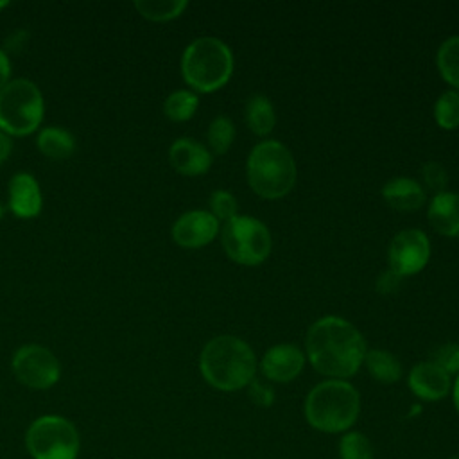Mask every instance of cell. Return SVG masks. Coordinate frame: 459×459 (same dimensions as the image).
Returning a JSON list of instances; mask_svg holds the SVG:
<instances>
[{"label": "cell", "instance_id": "ffe728a7", "mask_svg": "<svg viewBox=\"0 0 459 459\" xmlns=\"http://www.w3.org/2000/svg\"><path fill=\"white\" fill-rule=\"evenodd\" d=\"M369 375L380 384H394L402 378L400 360L385 350H369L364 357Z\"/></svg>", "mask_w": 459, "mask_h": 459}, {"label": "cell", "instance_id": "cb8c5ba5", "mask_svg": "<svg viewBox=\"0 0 459 459\" xmlns=\"http://www.w3.org/2000/svg\"><path fill=\"white\" fill-rule=\"evenodd\" d=\"M199 106V99L190 90H176L163 102V113L174 122H185L192 118Z\"/></svg>", "mask_w": 459, "mask_h": 459}, {"label": "cell", "instance_id": "30bf717a", "mask_svg": "<svg viewBox=\"0 0 459 459\" xmlns=\"http://www.w3.org/2000/svg\"><path fill=\"white\" fill-rule=\"evenodd\" d=\"M430 256V244L421 230H402L389 244L387 258L389 269L398 276L416 274L421 271Z\"/></svg>", "mask_w": 459, "mask_h": 459}, {"label": "cell", "instance_id": "8fae6325", "mask_svg": "<svg viewBox=\"0 0 459 459\" xmlns=\"http://www.w3.org/2000/svg\"><path fill=\"white\" fill-rule=\"evenodd\" d=\"M219 221L206 210H190L178 217L172 226V238L181 247H203L215 238Z\"/></svg>", "mask_w": 459, "mask_h": 459}, {"label": "cell", "instance_id": "5bb4252c", "mask_svg": "<svg viewBox=\"0 0 459 459\" xmlns=\"http://www.w3.org/2000/svg\"><path fill=\"white\" fill-rule=\"evenodd\" d=\"M9 210L20 219H32L43 208V195L36 178L29 172H18L9 179Z\"/></svg>", "mask_w": 459, "mask_h": 459}, {"label": "cell", "instance_id": "277c9868", "mask_svg": "<svg viewBox=\"0 0 459 459\" xmlns=\"http://www.w3.org/2000/svg\"><path fill=\"white\" fill-rule=\"evenodd\" d=\"M249 186L265 199H278L290 192L296 183V163L290 151L276 142L256 143L246 163Z\"/></svg>", "mask_w": 459, "mask_h": 459}, {"label": "cell", "instance_id": "4fadbf2b", "mask_svg": "<svg viewBox=\"0 0 459 459\" xmlns=\"http://www.w3.org/2000/svg\"><path fill=\"white\" fill-rule=\"evenodd\" d=\"M407 385L416 398L423 402H437L450 393L452 380L450 375L445 373L437 364H434L432 360H425L411 369L407 377Z\"/></svg>", "mask_w": 459, "mask_h": 459}, {"label": "cell", "instance_id": "9a60e30c", "mask_svg": "<svg viewBox=\"0 0 459 459\" xmlns=\"http://www.w3.org/2000/svg\"><path fill=\"white\" fill-rule=\"evenodd\" d=\"M172 167L185 176L204 174L212 165L210 151L194 138H178L169 149Z\"/></svg>", "mask_w": 459, "mask_h": 459}, {"label": "cell", "instance_id": "8992f818", "mask_svg": "<svg viewBox=\"0 0 459 459\" xmlns=\"http://www.w3.org/2000/svg\"><path fill=\"white\" fill-rule=\"evenodd\" d=\"M45 113V102L36 82L18 77L0 90V131L7 136L34 133Z\"/></svg>", "mask_w": 459, "mask_h": 459}, {"label": "cell", "instance_id": "83f0119b", "mask_svg": "<svg viewBox=\"0 0 459 459\" xmlns=\"http://www.w3.org/2000/svg\"><path fill=\"white\" fill-rule=\"evenodd\" d=\"M432 362L437 364L445 373L457 375L459 373V344L445 342L432 353Z\"/></svg>", "mask_w": 459, "mask_h": 459}, {"label": "cell", "instance_id": "9c48e42d", "mask_svg": "<svg viewBox=\"0 0 459 459\" xmlns=\"http://www.w3.org/2000/svg\"><path fill=\"white\" fill-rule=\"evenodd\" d=\"M16 380L29 389H48L57 384L61 377V364L57 357L45 346L23 344L11 360Z\"/></svg>", "mask_w": 459, "mask_h": 459}, {"label": "cell", "instance_id": "7402d4cb", "mask_svg": "<svg viewBox=\"0 0 459 459\" xmlns=\"http://www.w3.org/2000/svg\"><path fill=\"white\" fill-rule=\"evenodd\" d=\"M339 459H375V448L369 437L360 430H348L341 434L337 445Z\"/></svg>", "mask_w": 459, "mask_h": 459}, {"label": "cell", "instance_id": "d590c367", "mask_svg": "<svg viewBox=\"0 0 459 459\" xmlns=\"http://www.w3.org/2000/svg\"><path fill=\"white\" fill-rule=\"evenodd\" d=\"M448 459H459V454H454V455H450Z\"/></svg>", "mask_w": 459, "mask_h": 459}, {"label": "cell", "instance_id": "1f68e13d", "mask_svg": "<svg viewBox=\"0 0 459 459\" xmlns=\"http://www.w3.org/2000/svg\"><path fill=\"white\" fill-rule=\"evenodd\" d=\"M9 77H11V63L5 50L0 48V90L11 81Z\"/></svg>", "mask_w": 459, "mask_h": 459}, {"label": "cell", "instance_id": "836d02e7", "mask_svg": "<svg viewBox=\"0 0 459 459\" xmlns=\"http://www.w3.org/2000/svg\"><path fill=\"white\" fill-rule=\"evenodd\" d=\"M452 400H454L455 411L459 412V373H457V377L454 380V385H452Z\"/></svg>", "mask_w": 459, "mask_h": 459}, {"label": "cell", "instance_id": "6da1fadb", "mask_svg": "<svg viewBox=\"0 0 459 459\" xmlns=\"http://www.w3.org/2000/svg\"><path fill=\"white\" fill-rule=\"evenodd\" d=\"M305 350L308 362L317 373L328 378L346 380L362 366L366 341L350 321L326 316L308 328Z\"/></svg>", "mask_w": 459, "mask_h": 459}, {"label": "cell", "instance_id": "4316f807", "mask_svg": "<svg viewBox=\"0 0 459 459\" xmlns=\"http://www.w3.org/2000/svg\"><path fill=\"white\" fill-rule=\"evenodd\" d=\"M210 208H212V215L219 221H230L237 215V199L226 192V190H215L210 195Z\"/></svg>", "mask_w": 459, "mask_h": 459}, {"label": "cell", "instance_id": "3957f363", "mask_svg": "<svg viewBox=\"0 0 459 459\" xmlns=\"http://www.w3.org/2000/svg\"><path fill=\"white\" fill-rule=\"evenodd\" d=\"M359 414V391L350 382L339 378H328L316 384L303 402V416L307 423L323 434H344L351 430Z\"/></svg>", "mask_w": 459, "mask_h": 459}, {"label": "cell", "instance_id": "603a6c76", "mask_svg": "<svg viewBox=\"0 0 459 459\" xmlns=\"http://www.w3.org/2000/svg\"><path fill=\"white\" fill-rule=\"evenodd\" d=\"M436 61L443 79L459 88V36H450L441 43Z\"/></svg>", "mask_w": 459, "mask_h": 459}, {"label": "cell", "instance_id": "e575fe53", "mask_svg": "<svg viewBox=\"0 0 459 459\" xmlns=\"http://www.w3.org/2000/svg\"><path fill=\"white\" fill-rule=\"evenodd\" d=\"M4 212H5V210H4V206H2V204H0V219H2V217H4Z\"/></svg>", "mask_w": 459, "mask_h": 459}, {"label": "cell", "instance_id": "d6a6232c", "mask_svg": "<svg viewBox=\"0 0 459 459\" xmlns=\"http://www.w3.org/2000/svg\"><path fill=\"white\" fill-rule=\"evenodd\" d=\"M13 151V143H11V136H7L5 133L0 131V163H4L9 154Z\"/></svg>", "mask_w": 459, "mask_h": 459}, {"label": "cell", "instance_id": "52a82bcc", "mask_svg": "<svg viewBox=\"0 0 459 459\" xmlns=\"http://www.w3.org/2000/svg\"><path fill=\"white\" fill-rule=\"evenodd\" d=\"M23 443L32 459H77L81 450L77 427L57 414L36 418L27 427Z\"/></svg>", "mask_w": 459, "mask_h": 459}, {"label": "cell", "instance_id": "e0dca14e", "mask_svg": "<svg viewBox=\"0 0 459 459\" xmlns=\"http://www.w3.org/2000/svg\"><path fill=\"white\" fill-rule=\"evenodd\" d=\"M382 195L389 206L400 212H412L423 206L425 190L412 178H394L382 188Z\"/></svg>", "mask_w": 459, "mask_h": 459}, {"label": "cell", "instance_id": "f1b7e54d", "mask_svg": "<svg viewBox=\"0 0 459 459\" xmlns=\"http://www.w3.org/2000/svg\"><path fill=\"white\" fill-rule=\"evenodd\" d=\"M421 176H423V181L425 185L430 188V190H436L437 194L443 192V188L446 186L448 183V176H446V170L441 163L437 161H427L423 167H421Z\"/></svg>", "mask_w": 459, "mask_h": 459}, {"label": "cell", "instance_id": "d6986e66", "mask_svg": "<svg viewBox=\"0 0 459 459\" xmlns=\"http://www.w3.org/2000/svg\"><path fill=\"white\" fill-rule=\"evenodd\" d=\"M246 124L256 134H267L276 124V115L271 100L265 95H253L246 102Z\"/></svg>", "mask_w": 459, "mask_h": 459}, {"label": "cell", "instance_id": "5b68a950", "mask_svg": "<svg viewBox=\"0 0 459 459\" xmlns=\"http://www.w3.org/2000/svg\"><path fill=\"white\" fill-rule=\"evenodd\" d=\"M233 70V56L230 47L212 36L194 39L183 52L181 74L188 86L195 91H215L224 86Z\"/></svg>", "mask_w": 459, "mask_h": 459}, {"label": "cell", "instance_id": "ac0fdd59", "mask_svg": "<svg viewBox=\"0 0 459 459\" xmlns=\"http://www.w3.org/2000/svg\"><path fill=\"white\" fill-rule=\"evenodd\" d=\"M36 145L50 160H66L75 151V138L65 127L50 126L39 131Z\"/></svg>", "mask_w": 459, "mask_h": 459}, {"label": "cell", "instance_id": "44dd1931", "mask_svg": "<svg viewBox=\"0 0 459 459\" xmlns=\"http://www.w3.org/2000/svg\"><path fill=\"white\" fill-rule=\"evenodd\" d=\"M188 2L186 0H136L134 7L136 11L152 22H167L172 18H178L185 9Z\"/></svg>", "mask_w": 459, "mask_h": 459}, {"label": "cell", "instance_id": "484cf974", "mask_svg": "<svg viewBox=\"0 0 459 459\" xmlns=\"http://www.w3.org/2000/svg\"><path fill=\"white\" fill-rule=\"evenodd\" d=\"M434 118L443 129H455L459 126V93L445 91L434 104Z\"/></svg>", "mask_w": 459, "mask_h": 459}, {"label": "cell", "instance_id": "7c38bea8", "mask_svg": "<svg viewBox=\"0 0 459 459\" xmlns=\"http://www.w3.org/2000/svg\"><path fill=\"white\" fill-rule=\"evenodd\" d=\"M303 366H305L303 351L298 346L289 342L269 348L260 360V371L264 373V377L271 382H280V384L294 380L303 371Z\"/></svg>", "mask_w": 459, "mask_h": 459}, {"label": "cell", "instance_id": "4dcf8cb0", "mask_svg": "<svg viewBox=\"0 0 459 459\" xmlns=\"http://www.w3.org/2000/svg\"><path fill=\"white\" fill-rule=\"evenodd\" d=\"M400 280H402V276H398L396 273H393V271L389 269V271H385V273H382V274L378 276V280H377V290H378V292H384V294L394 292V290L398 289V285H400Z\"/></svg>", "mask_w": 459, "mask_h": 459}, {"label": "cell", "instance_id": "d4e9b609", "mask_svg": "<svg viewBox=\"0 0 459 459\" xmlns=\"http://www.w3.org/2000/svg\"><path fill=\"white\" fill-rule=\"evenodd\" d=\"M206 136H208V143H210L212 151L215 154H224L230 149V145H231V142L235 138L233 122L226 115L215 117L210 122Z\"/></svg>", "mask_w": 459, "mask_h": 459}, {"label": "cell", "instance_id": "2e32d148", "mask_svg": "<svg viewBox=\"0 0 459 459\" xmlns=\"http://www.w3.org/2000/svg\"><path fill=\"white\" fill-rule=\"evenodd\" d=\"M429 221L439 233L446 237H459V194H436L429 204Z\"/></svg>", "mask_w": 459, "mask_h": 459}, {"label": "cell", "instance_id": "ba28073f", "mask_svg": "<svg viewBox=\"0 0 459 459\" xmlns=\"http://www.w3.org/2000/svg\"><path fill=\"white\" fill-rule=\"evenodd\" d=\"M226 255L242 265L262 264L271 253V235L264 222L247 215H235L222 228Z\"/></svg>", "mask_w": 459, "mask_h": 459}, {"label": "cell", "instance_id": "7a4b0ae2", "mask_svg": "<svg viewBox=\"0 0 459 459\" xmlns=\"http://www.w3.org/2000/svg\"><path fill=\"white\" fill-rule=\"evenodd\" d=\"M199 369L213 389L231 393L247 387L255 378L256 357L246 341L235 335H219L204 344Z\"/></svg>", "mask_w": 459, "mask_h": 459}, {"label": "cell", "instance_id": "8d00e7d4", "mask_svg": "<svg viewBox=\"0 0 459 459\" xmlns=\"http://www.w3.org/2000/svg\"><path fill=\"white\" fill-rule=\"evenodd\" d=\"M4 5H5V2H2V4H0V9H2V7H4Z\"/></svg>", "mask_w": 459, "mask_h": 459}, {"label": "cell", "instance_id": "f546056e", "mask_svg": "<svg viewBox=\"0 0 459 459\" xmlns=\"http://www.w3.org/2000/svg\"><path fill=\"white\" fill-rule=\"evenodd\" d=\"M246 389H247L249 400H251L255 405H258V407H265V409H267V407H271V405L274 403V400H276L274 389H273L269 384H264L262 380L253 378Z\"/></svg>", "mask_w": 459, "mask_h": 459}]
</instances>
